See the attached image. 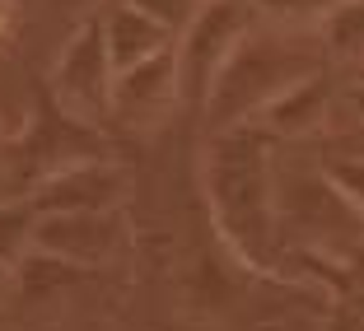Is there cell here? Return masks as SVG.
<instances>
[{
    "label": "cell",
    "instance_id": "obj_6",
    "mask_svg": "<svg viewBox=\"0 0 364 331\" xmlns=\"http://www.w3.org/2000/svg\"><path fill=\"white\" fill-rule=\"evenodd\" d=\"M122 238H127L122 210H61L38 215L33 252L65 261V266H98L122 247Z\"/></svg>",
    "mask_w": 364,
    "mask_h": 331
},
{
    "label": "cell",
    "instance_id": "obj_9",
    "mask_svg": "<svg viewBox=\"0 0 364 331\" xmlns=\"http://www.w3.org/2000/svg\"><path fill=\"white\" fill-rule=\"evenodd\" d=\"M98 19H103V43H107V56H112L117 75L140 61H150V56H159V52H168V47H178V38L164 23H154L150 14H140L127 0H107L103 10H98Z\"/></svg>",
    "mask_w": 364,
    "mask_h": 331
},
{
    "label": "cell",
    "instance_id": "obj_15",
    "mask_svg": "<svg viewBox=\"0 0 364 331\" xmlns=\"http://www.w3.org/2000/svg\"><path fill=\"white\" fill-rule=\"evenodd\" d=\"M19 23H23V10L19 0H0V52L19 38Z\"/></svg>",
    "mask_w": 364,
    "mask_h": 331
},
{
    "label": "cell",
    "instance_id": "obj_5",
    "mask_svg": "<svg viewBox=\"0 0 364 331\" xmlns=\"http://www.w3.org/2000/svg\"><path fill=\"white\" fill-rule=\"evenodd\" d=\"M182 103V65H178V47L150 56V61L122 70L112 85V121L127 131H154L178 112Z\"/></svg>",
    "mask_w": 364,
    "mask_h": 331
},
{
    "label": "cell",
    "instance_id": "obj_8",
    "mask_svg": "<svg viewBox=\"0 0 364 331\" xmlns=\"http://www.w3.org/2000/svg\"><path fill=\"white\" fill-rule=\"evenodd\" d=\"M327 112H332V80L327 70H313L262 107L257 126H267L276 140H313L327 126Z\"/></svg>",
    "mask_w": 364,
    "mask_h": 331
},
{
    "label": "cell",
    "instance_id": "obj_7",
    "mask_svg": "<svg viewBox=\"0 0 364 331\" xmlns=\"http://www.w3.org/2000/svg\"><path fill=\"white\" fill-rule=\"evenodd\" d=\"M38 215H61V210H122L127 201V173L103 159H70L52 168L38 187L28 192Z\"/></svg>",
    "mask_w": 364,
    "mask_h": 331
},
{
    "label": "cell",
    "instance_id": "obj_2",
    "mask_svg": "<svg viewBox=\"0 0 364 331\" xmlns=\"http://www.w3.org/2000/svg\"><path fill=\"white\" fill-rule=\"evenodd\" d=\"M318 52H327L322 33H289V28H247L229 61L220 65V75L210 80L205 94V121L210 131H229L243 121H257V112L276 94H285L294 80L322 70Z\"/></svg>",
    "mask_w": 364,
    "mask_h": 331
},
{
    "label": "cell",
    "instance_id": "obj_16",
    "mask_svg": "<svg viewBox=\"0 0 364 331\" xmlns=\"http://www.w3.org/2000/svg\"><path fill=\"white\" fill-rule=\"evenodd\" d=\"M14 280H19V271H14L10 261H0V303H5V299L14 294Z\"/></svg>",
    "mask_w": 364,
    "mask_h": 331
},
{
    "label": "cell",
    "instance_id": "obj_12",
    "mask_svg": "<svg viewBox=\"0 0 364 331\" xmlns=\"http://www.w3.org/2000/svg\"><path fill=\"white\" fill-rule=\"evenodd\" d=\"M322 43L332 56L364 61V0H341L336 14L322 23Z\"/></svg>",
    "mask_w": 364,
    "mask_h": 331
},
{
    "label": "cell",
    "instance_id": "obj_13",
    "mask_svg": "<svg viewBox=\"0 0 364 331\" xmlns=\"http://www.w3.org/2000/svg\"><path fill=\"white\" fill-rule=\"evenodd\" d=\"M127 5H136L140 14H150L154 23H164L173 38H182V33L192 28V19L201 14L205 0H127Z\"/></svg>",
    "mask_w": 364,
    "mask_h": 331
},
{
    "label": "cell",
    "instance_id": "obj_19",
    "mask_svg": "<svg viewBox=\"0 0 364 331\" xmlns=\"http://www.w3.org/2000/svg\"><path fill=\"white\" fill-rule=\"evenodd\" d=\"M56 5H65V10H89V5H98V0H56Z\"/></svg>",
    "mask_w": 364,
    "mask_h": 331
},
{
    "label": "cell",
    "instance_id": "obj_3",
    "mask_svg": "<svg viewBox=\"0 0 364 331\" xmlns=\"http://www.w3.org/2000/svg\"><path fill=\"white\" fill-rule=\"evenodd\" d=\"M112 85H117V70H112V56L103 43V19L94 10L65 38L52 65V94L56 107L65 117H75L80 126H103V121H112Z\"/></svg>",
    "mask_w": 364,
    "mask_h": 331
},
{
    "label": "cell",
    "instance_id": "obj_4",
    "mask_svg": "<svg viewBox=\"0 0 364 331\" xmlns=\"http://www.w3.org/2000/svg\"><path fill=\"white\" fill-rule=\"evenodd\" d=\"M252 28V5L247 0H205L192 28L178 38V65H182V98L210 94V80L238 47V38Z\"/></svg>",
    "mask_w": 364,
    "mask_h": 331
},
{
    "label": "cell",
    "instance_id": "obj_10",
    "mask_svg": "<svg viewBox=\"0 0 364 331\" xmlns=\"http://www.w3.org/2000/svg\"><path fill=\"white\" fill-rule=\"evenodd\" d=\"M33 238H38V205L19 192L0 196V261L19 271L33 256Z\"/></svg>",
    "mask_w": 364,
    "mask_h": 331
},
{
    "label": "cell",
    "instance_id": "obj_18",
    "mask_svg": "<svg viewBox=\"0 0 364 331\" xmlns=\"http://www.w3.org/2000/svg\"><path fill=\"white\" fill-rule=\"evenodd\" d=\"M0 196H14V187H10V168H5V159H0Z\"/></svg>",
    "mask_w": 364,
    "mask_h": 331
},
{
    "label": "cell",
    "instance_id": "obj_1",
    "mask_svg": "<svg viewBox=\"0 0 364 331\" xmlns=\"http://www.w3.org/2000/svg\"><path fill=\"white\" fill-rule=\"evenodd\" d=\"M276 136L257 121L215 131L205 150V196L215 224L247 261L271 266L276 256Z\"/></svg>",
    "mask_w": 364,
    "mask_h": 331
},
{
    "label": "cell",
    "instance_id": "obj_17",
    "mask_svg": "<svg viewBox=\"0 0 364 331\" xmlns=\"http://www.w3.org/2000/svg\"><path fill=\"white\" fill-rule=\"evenodd\" d=\"M346 98H350V112H355V121L364 126V80H355V85H350V94H346Z\"/></svg>",
    "mask_w": 364,
    "mask_h": 331
},
{
    "label": "cell",
    "instance_id": "obj_14",
    "mask_svg": "<svg viewBox=\"0 0 364 331\" xmlns=\"http://www.w3.org/2000/svg\"><path fill=\"white\" fill-rule=\"evenodd\" d=\"M327 182L341 196V205H350L355 215H364V159H332L327 163Z\"/></svg>",
    "mask_w": 364,
    "mask_h": 331
},
{
    "label": "cell",
    "instance_id": "obj_11",
    "mask_svg": "<svg viewBox=\"0 0 364 331\" xmlns=\"http://www.w3.org/2000/svg\"><path fill=\"white\" fill-rule=\"evenodd\" d=\"M252 14H262V23L289 33H322V23L336 14L341 0H247Z\"/></svg>",
    "mask_w": 364,
    "mask_h": 331
}]
</instances>
